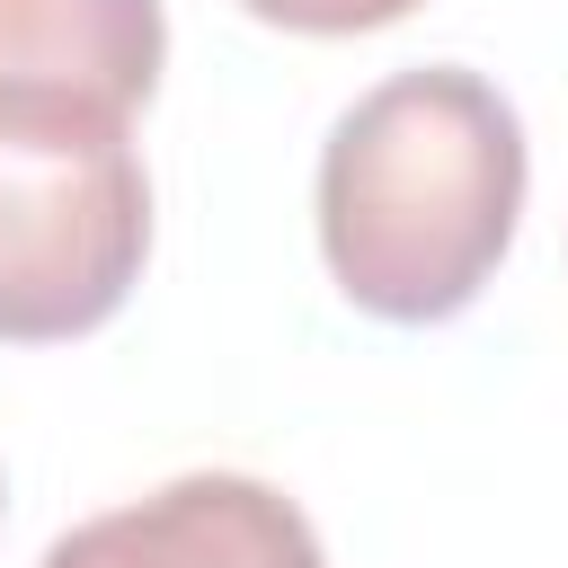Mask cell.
<instances>
[{"label":"cell","instance_id":"2","mask_svg":"<svg viewBox=\"0 0 568 568\" xmlns=\"http://www.w3.org/2000/svg\"><path fill=\"white\" fill-rule=\"evenodd\" d=\"M151 257V178L124 124L0 115V337L62 346L124 311Z\"/></svg>","mask_w":568,"mask_h":568},{"label":"cell","instance_id":"1","mask_svg":"<svg viewBox=\"0 0 568 568\" xmlns=\"http://www.w3.org/2000/svg\"><path fill=\"white\" fill-rule=\"evenodd\" d=\"M524 213V124L453 62L364 89L320 151V248L355 311L426 328L479 302Z\"/></svg>","mask_w":568,"mask_h":568},{"label":"cell","instance_id":"5","mask_svg":"<svg viewBox=\"0 0 568 568\" xmlns=\"http://www.w3.org/2000/svg\"><path fill=\"white\" fill-rule=\"evenodd\" d=\"M240 9L266 27H293V36H364V27L408 18L417 0H240Z\"/></svg>","mask_w":568,"mask_h":568},{"label":"cell","instance_id":"4","mask_svg":"<svg viewBox=\"0 0 568 568\" xmlns=\"http://www.w3.org/2000/svg\"><path fill=\"white\" fill-rule=\"evenodd\" d=\"M160 0H0V115L124 124L160 89Z\"/></svg>","mask_w":568,"mask_h":568},{"label":"cell","instance_id":"3","mask_svg":"<svg viewBox=\"0 0 568 568\" xmlns=\"http://www.w3.org/2000/svg\"><path fill=\"white\" fill-rule=\"evenodd\" d=\"M44 568H328L311 515L248 470H186L115 515H89Z\"/></svg>","mask_w":568,"mask_h":568}]
</instances>
